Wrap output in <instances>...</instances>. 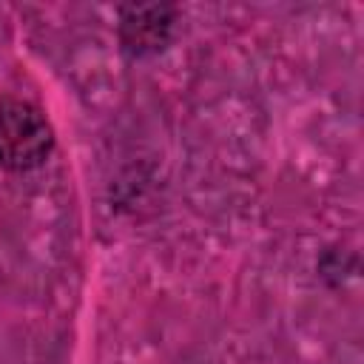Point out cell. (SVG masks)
<instances>
[{
  "label": "cell",
  "mask_w": 364,
  "mask_h": 364,
  "mask_svg": "<svg viewBox=\"0 0 364 364\" xmlns=\"http://www.w3.org/2000/svg\"><path fill=\"white\" fill-rule=\"evenodd\" d=\"M173 9L165 6H145V9H125L119 20V40L125 51L142 57L165 48L173 26Z\"/></svg>",
  "instance_id": "7a4b0ae2"
},
{
  "label": "cell",
  "mask_w": 364,
  "mask_h": 364,
  "mask_svg": "<svg viewBox=\"0 0 364 364\" xmlns=\"http://www.w3.org/2000/svg\"><path fill=\"white\" fill-rule=\"evenodd\" d=\"M54 131L43 108L26 100H0V168L31 171L48 159Z\"/></svg>",
  "instance_id": "6da1fadb"
}]
</instances>
